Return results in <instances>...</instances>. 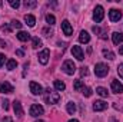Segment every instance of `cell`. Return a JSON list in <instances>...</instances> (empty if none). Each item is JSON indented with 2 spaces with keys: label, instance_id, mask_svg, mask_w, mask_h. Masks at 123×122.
Returning a JSON list of instances; mask_svg holds the SVG:
<instances>
[{
  "label": "cell",
  "instance_id": "6da1fadb",
  "mask_svg": "<svg viewBox=\"0 0 123 122\" xmlns=\"http://www.w3.org/2000/svg\"><path fill=\"white\" fill-rule=\"evenodd\" d=\"M46 102L50 105V103H57L59 101H60V95L57 93V92H55V91H52L50 88L46 91Z\"/></svg>",
  "mask_w": 123,
  "mask_h": 122
},
{
  "label": "cell",
  "instance_id": "7a4b0ae2",
  "mask_svg": "<svg viewBox=\"0 0 123 122\" xmlns=\"http://www.w3.org/2000/svg\"><path fill=\"white\" fill-rule=\"evenodd\" d=\"M94 73H96V76H99V78H105V76L109 73V66L105 65V63H96V66H94Z\"/></svg>",
  "mask_w": 123,
  "mask_h": 122
},
{
  "label": "cell",
  "instance_id": "3957f363",
  "mask_svg": "<svg viewBox=\"0 0 123 122\" xmlns=\"http://www.w3.org/2000/svg\"><path fill=\"white\" fill-rule=\"evenodd\" d=\"M62 69H63V72H64L66 75H73V73L76 72V65L73 63V61H64Z\"/></svg>",
  "mask_w": 123,
  "mask_h": 122
},
{
  "label": "cell",
  "instance_id": "277c9868",
  "mask_svg": "<svg viewBox=\"0 0 123 122\" xmlns=\"http://www.w3.org/2000/svg\"><path fill=\"white\" fill-rule=\"evenodd\" d=\"M103 16H105V10H103V7H102L100 4L96 6L94 13H93V20H94L96 23H100V22L103 20Z\"/></svg>",
  "mask_w": 123,
  "mask_h": 122
},
{
  "label": "cell",
  "instance_id": "5b68a950",
  "mask_svg": "<svg viewBox=\"0 0 123 122\" xmlns=\"http://www.w3.org/2000/svg\"><path fill=\"white\" fill-rule=\"evenodd\" d=\"M43 114H44V109H43L42 105H31L30 106V115L31 116L37 118V116H40V115H43Z\"/></svg>",
  "mask_w": 123,
  "mask_h": 122
},
{
  "label": "cell",
  "instance_id": "8992f818",
  "mask_svg": "<svg viewBox=\"0 0 123 122\" xmlns=\"http://www.w3.org/2000/svg\"><path fill=\"white\" fill-rule=\"evenodd\" d=\"M49 56H50V50L49 49H43L40 53H39V62L42 63V65H47V62H49Z\"/></svg>",
  "mask_w": 123,
  "mask_h": 122
},
{
  "label": "cell",
  "instance_id": "52a82bcc",
  "mask_svg": "<svg viewBox=\"0 0 123 122\" xmlns=\"http://www.w3.org/2000/svg\"><path fill=\"white\" fill-rule=\"evenodd\" d=\"M14 91V88H13V85L12 83H9V82H0V92L1 93H13Z\"/></svg>",
  "mask_w": 123,
  "mask_h": 122
},
{
  "label": "cell",
  "instance_id": "ba28073f",
  "mask_svg": "<svg viewBox=\"0 0 123 122\" xmlns=\"http://www.w3.org/2000/svg\"><path fill=\"white\" fill-rule=\"evenodd\" d=\"M72 55L77 59V61H83L85 59V55H83V50L80 46H73L72 47Z\"/></svg>",
  "mask_w": 123,
  "mask_h": 122
},
{
  "label": "cell",
  "instance_id": "9c48e42d",
  "mask_svg": "<svg viewBox=\"0 0 123 122\" xmlns=\"http://www.w3.org/2000/svg\"><path fill=\"white\" fill-rule=\"evenodd\" d=\"M109 17H110L112 22H119V20L122 19V12L117 10V9H112V10L109 12Z\"/></svg>",
  "mask_w": 123,
  "mask_h": 122
},
{
  "label": "cell",
  "instance_id": "30bf717a",
  "mask_svg": "<svg viewBox=\"0 0 123 122\" xmlns=\"http://www.w3.org/2000/svg\"><path fill=\"white\" fill-rule=\"evenodd\" d=\"M30 92L33 93V95H42L43 93V88L37 83V82H30Z\"/></svg>",
  "mask_w": 123,
  "mask_h": 122
},
{
  "label": "cell",
  "instance_id": "8fae6325",
  "mask_svg": "<svg viewBox=\"0 0 123 122\" xmlns=\"http://www.w3.org/2000/svg\"><path fill=\"white\" fill-rule=\"evenodd\" d=\"M62 30H63V33H64L66 36H70V34L73 33V27L70 26V23H69L67 20H63V22H62Z\"/></svg>",
  "mask_w": 123,
  "mask_h": 122
},
{
  "label": "cell",
  "instance_id": "7c38bea8",
  "mask_svg": "<svg viewBox=\"0 0 123 122\" xmlns=\"http://www.w3.org/2000/svg\"><path fill=\"white\" fill-rule=\"evenodd\" d=\"M107 108V103L105 102V101H96L94 103H93V109L96 111V112H100V111H105Z\"/></svg>",
  "mask_w": 123,
  "mask_h": 122
},
{
  "label": "cell",
  "instance_id": "4fadbf2b",
  "mask_svg": "<svg viewBox=\"0 0 123 122\" xmlns=\"http://www.w3.org/2000/svg\"><path fill=\"white\" fill-rule=\"evenodd\" d=\"M13 109H14L16 116H19V118L23 116V108H22V103H20L19 101H14V102H13Z\"/></svg>",
  "mask_w": 123,
  "mask_h": 122
},
{
  "label": "cell",
  "instance_id": "5bb4252c",
  "mask_svg": "<svg viewBox=\"0 0 123 122\" xmlns=\"http://www.w3.org/2000/svg\"><path fill=\"white\" fill-rule=\"evenodd\" d=\"M112 91L115 93H123V85L119 81H112Z\"/></svg>",
  "mask_w": 123,
  "mask_h": 122
},
{
  "label": "cell",
  "instance_id": "9a60e30c",
  "mask_svg": "<svg viewBox=\"0 0 123 122\" xmlns=\"http://www.w3.org/2000/svg\"><path fill=\"white\" fill-rule=\"evenodd\" d=\"M79 42L80 43H89L90 42V34L86 30H82L80 32V36H79Z\"/></svg>",
  "mask_w": 123,
  "mask_h": 122
},
{
  "label": "cell",
  "instance_id": "2e32d148",
  "mask_svg": "<svg viewBox=\"0 0 123 122\" xmlns=\"http://www.w3.org/2000/svg\"><path fill=\"white\" fill-rule=\"evenodd\" d=\"M112 40H113V43H115V45H120V43L123 42V33L115 32V33L112 34Z\"/></svg>",
  "mask_w": 123,
  "mask_h": 122
},
{
  "label": "cell",
  "instance_id": "e0dca14e",
  "mask_svg": "<svg viewBox=\"0 0 123 122\" xmlns=\"http://www.w3.org/2000/svg\"><path fill=\"white\" fill-rule=\"evenodd\" d=\"M25 22H26V25H27V26L33 27V26L36 25V17H34V16H31V14H26V16H25Z\"/></svg>",
  "mask_w": 123,
  "mask_h": 122
},
{
  "label": "cell",
  "instance_id": "ac0fdd59",
  "mask_svg": "<svg viewBox=\"0 0 123 122\" xmlns=\"http://www.w3.org/2000/svg\"><path fill=\"white\" fill-rule=\"evenodd\" d=\"M17 39H19V40H22V42H26V40H29V39H30V33L20 30L19 33H17Z\"/></svg>",
  "mask_w": 123,
  "mask_h": 122
},
{
  "label": "cell",
  "instance_id": "d6986e66",
  "mask_svg": "<svg viewBox=\"0 0 123 122\" xmlns=\"http://www.w3.org/2000/svg\"><path fill=\"white\" fill-rule=\"evenodd\" d=\"M96 93H99L102 98H107V96H109V92H107V89H105V88H102V86H99V88L96 89Z\"/></svg>",
  "mask_w": 123,
  "mask_h": 122
},
{
  "label": "cell",
  "instance_id": "ffe728a7",
  "mask_svg": "<svg viewBox=\"0 0 123 122\" xmlns=\"http://www.w3.org/2000/svg\"><path fill=\"white\" fill-rule=\"evenodd\" d=\"M103 56H105L106 59H109V61H113V59H115V53L110 52V50H107V49H103Z\"/></svg>",
  "mask_w": 123,
  "mask_h": 122
},
{
  "label": "cell",
  "instance_id": "44dd1931",
  "mask_svg": "<svg viewBox=\"0 0 123 122\" xmlns=\"http://www.w3.org/2000/svg\"><path fill=\"white\" fill-rule=\"evenodd\" d=\"M66 109H67V112H69L70 115H73V114L76 112V105H74L73 102H69V103L66 105Z\"/></svg>",
  "mask_w": 123,
  "mask_h": 122
},
{
  "label": "cell",
  "instance_id": "7402d4cb",
  "mask_svg": "<svg viewBox=\"0 0 123 122\" xmlns=\"http://www.w3.org/2000/svg\"><path fill=\"white\" fill-rule=\"evenodd\" d=\"M55 88H56L57 91H64V89H66V85H64V82H62V81H55Z\"/></svg>",
  "mask_w": 123,
  "mask_h": 122
},
{
  "label": "cell",
  "instance_id": "603a6c76",
  "mask_svg": "<svg viewBox=\"0 0 123 122\" xmlns=\"http://www.w3.org/2000/svg\"><path fill=\"white\" fill-rule=\"evenodd\" d=\"M31 45H33V47H34V49L42 47V40H40L39 37H33V39H31Z\"/></svg>",
  "mask_w": 123,
  "mask_h": 122
},
{
  "label": "cell",
  "instance_id": "cb8c5ba5",
  "mask_svg": "<svg viewBox=\"0 0 123 122\" xmlns=\"http://www.w3.org/2000/svg\"><path fill=\"white\" fill-rule=\"evenodd\" d=\"M16 68H17V62L14 61V59L7 61V69H9V70H13V69H16Z\"/></svg>",
  "mask_w": 123,
  "mask_h": 122
},
{
  "label": "cell",
  "instance_id": "d4e9b609",
  "mask_svg": "<svg viewBox=\"0 0 123 122\" xmlns=\"http://www.w3.org/2000/svg\"><path fill=\"white\" fill-rule=\"evenodd\" d=\"M23 4H25V7L33 9V7H36V6H37V1H34V0H26Z\"/></svg>",
  "mask_w": 123,
  "mask_h": 122
},
{
  "label": "cell",
  "instance_id": "484cf974",
  "mask_svg": "<svg viewBox=\"0 0 123 122\" xmlns=\"http://www.w3.org/2000/svg\"><path fill=\"white\" fill-rule=\"evenodd\" d=\"M73 88H74V91H80V89H83V88H85V86H83V81H76L74 85H73Z\"/></svg>",
  "mask_w": 123,
  "mask_h": 122
},
{
  "label": "cell",
  "instance_id": "4316f807",
  "mask_svg": "<svg viewBox=\"0 0 123 122\" xmlns=\"http://www.w3.org/2000/svg\"><path fill=\"white\" fill-rule=\"evenodd\" d=\"M46 22H47L49 25H55V23H56V17H55L53 14H47V16H46Z\"/></svg>",
  "mask_w": 123,
  "mask_h": 122
},
{
  "label": "cell",
  "instance_id": "83f0119b",
  "mask_svg": "<svg viewBox=\"0 0 123 122\" xmlns=\"http://www.w3.org/2000/svg\"><path fill=\"white\" fill-rule=\"evenodd\" d=\"M9 4H10L13 9H19V6H20V1H19V0H9Z\"/></svg>",
  "mask_w": 123,
  "mask_h": 122
},
{
  "label": "cell",
  "instance_id": "f1b7e54d",
  "mask_svg": "<svg viewBox=\"0 0 123 122\" xmlns=\"http://www.w3.org/2000/svg\"><path fill=\"white\" fill-rule=\"evenodd\" d=\"M82 91H83V95H85L86 98H90V96H92V89H90V88H83Z\"/></svg>",
  "mask_w": 123,
  "mask_h": 122
},
{
  "label": "cell",
  "instance_id": "f546056e",
  "mask_svg": "<svg viewBox=\"0 0 123 122\" xmlns=\"http://www.w3.org/2000/svg\"><path fill=\"white\" fill-rule=\"evenodd\" d=\"M12 26H13L14 29H22V23H20L19 20H13V22H12Z\"/></svg>",
  "mask_w": 123,
  "mask_h": 122
},
{
  "label": "cell",
  "instance_id": "4dcf8cb0",
  "mask_svg": "<svg viewBox=\"0 0 123 122\" xmlns=\"http://www.w3.org/2000/svg\"><path fill=\"white\" fill-rule=\"evenodd\" d=\"M1 30L4 32V33H7V34H9V33L12 32V29H10V26H9V25H6V23H4V25H1Z\"/></svg>",
  "mask_w": 123,
  "mask_h": 122
},
{
  "label": "cell",
  "instance_id": "1f68e13d",
  "mask_svg": "<svg viewBox=\"0 0 123 122\" xmlns=\"http://www.w3.org/2000/svg\"><path fill=\"white\" fill-rule=\"evenodd\" d=\"M117 73H119V76L123 79V63H120V65L117 66Z\"/></svg>",
  "mask_w": 123,
  "mask_h": 122
},
{
  "label": "cell",
  "instance_id": "d6a6232c",
  "mask_svg": "<svg viewBox=\"0 0 123 122\" xmlns=\"http://www.w3.org/2000/svg\"><path fill=\"white\" fill-rule=\"evenodd\" d=\"M87 73H89L87 68H85V66H83V68H80V76H86Z\"/></svg>",
  "mask_w": 123,
  "mask_h": 122
},
{
  "label": "cell",
  "instance_id": "836d02e7",
  "mask_svg": "<svg viewBox=\"0 0 123 122\" xmlns=\"http://www.w3.org/2000/svg\"><path fill=\"white\" fill-rule=\"evenodd\" d=\"M3 109H4V111H7V109H9V101H7V99H4V101H3Z\"/></svg>",
  "mask_w": 123,
  "mask_h": 122
},
{
  "label": "cell",
  "instance_id": "e575fe53",
  "mask_svg": "<svg viewBox=\"0 0 123 122\" xmlns=\"http://www.w3.org/2000/svg\"><path fill=\"white\" fill-rule=\"evenodd\" d=\"M4 61H6V56H4L3 53H0V68L3 66V63H4Z\"/></svg>",
  "mask_w": 123,
  "mask_h": 122
},
{
  "label": "cell",
  "instance_id": "d590c367",
  "mask_svg": "<svg viewBox=\"0 0 123 122\" xmlns=\"http://www.w3.org/2000/svg\"><path fill=\"white\" fill-rule=\"evenodd\" d=\"M93 32H94L96 34H102V30H100V27H97V26H93Z\"/></svg>",
  "mask_w": 123,
  "mask_h": 122
},
{
  "label": "cell",
  "instance_id": "8d00e7d4",
  "mask_svg": "<svg viewBox=\"0 0 123 122\" xmlns=\"http://www.w3.org/2000/svg\"><path fill=\"white\" fill-rule=\"evenodd\" d=\"M43 33H44V36H47V37H49V36H52V33H53V32L49 30V29H43Z\"/></svg>",
  "mask_w": 123,
  "mask_h": 122
},
{
  "label": "cell",
  "instance_id": "74e56055",
  "mask_svg": "<svg viewBox=\"0 0 123 122\" xmlns=\"http://www.w3.org/2000/svg\"><path fill=\"white\" fill-rule=\"evenodd\" d=\"M0 122H13V119H12L10 116H4V118H3Z\"/></svg>",
  "mask_w": 123,
  "mask_h": 122
},
{
  "label": "cell",
  "instance_id": "f35d334b",
  "mask_svg": "<svg viewBox=\"0 0 123 122\" xmlns=\"http://www.w3.org/2000/svg\"><path fill=\"white\" fill-rule=\"evenodd\" d=\"M16 55H17V56H23V55H25L23 49H17V50H16Z\"/></svg>",
  "mask_w": 123,
  "mask_h": 122
},
{
  "label": "cell",
  "instance_id": "ab89813d",
  "mask_svg": "<svg viewBox=\"0 0 123 122\" xmlns=\"http://www.w3.org/2000/svg\"><path fill=\"white\" fill-rule=\"evenodd\" d=\"M0 46H1V47H6V42H4V40H0Z\"/></svg>",
  "mask_w": 123,
  "mask_h": 122
},
{
  "label": "cell",
  "instance_id": "60d3db41",
  "mask_svg": "<svg viewBox=\"0 0 123 122\" xmlns=\"http://www.w3.org/2000/svg\"><path fill=\"white\" fill-rule=\"evenodd\" d=\"M119 55H123V46L119 47Z\"/></svg>",
  "mask_w": 123,
  "mask_h": 122
},
{
  "label": "cell",
  "instance_id": "b9f144b4",
  "mask_svg": "<svg viewBox=\"0 0 123 122\" xmlns=\"http://www.w3.org/2000/svg\"><path fill=\"white\" fill-rule=\"evenodd\" d=\"M69 122H79V121H77V119H70Z\"/></svg>",
  "mask_w": 123,
  "mask_h": 122
},
{
  "label": "cell",
  "instance_id": "7bdbcfd3",
  "mask_svg": "<svg viewBox=\"0 0 123 122\" xmlns=\"http://www.w3.org/2000/svg\"><path fill=\"white\" fill-rule=\"evenodd\" d=\"M110 122H116V119H115V118H112V119H110Z\"/></svg>",
  "mask_w": 123,
  "mask_h": 122
},
{
  "label": "cell",
  "instance_id": "ee69618b",
  "mask_svg": "<svg viewBox=\"0 0 123 122\" xmlns=\"http://www.w3.org/2000/svg\"><path fill=\"white\" fill-rule=\"evenodd\" d=\"M36 122H44V121H36Z\"/></svg>",
  "mask_w": 123,
  "mask_h": 122
}]
</instances>
